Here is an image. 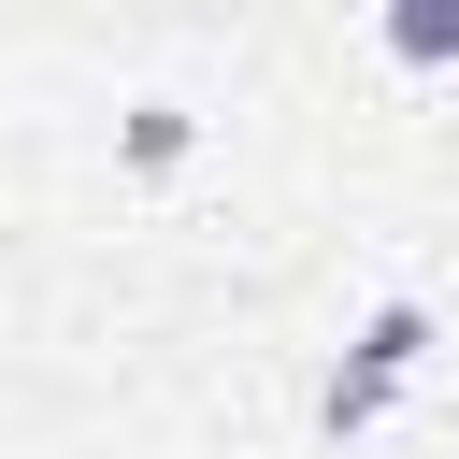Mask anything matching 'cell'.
I'll return each instance as SVG.
<instances>
[{
    "label": "cell",
    "instance_id": "1",
    "mask_svg": "<svg viewBox=\"0 0 459 459\" xmlns=\"http://www.w3.org/2000/svg\"><path fill=\"white\" fill-rule=\"evenodd\" d=\"M416 359H430V301H373V316H359V344H344V373H330V402H316V430H330V445H359V430L402 402V373H416Z\"/></svg>",
    "mask_w": 459,
    "mask_h": 459
},
{
    "label": "cell",
    "instance_id": "2",
    "mask_svg": "<svg viewBox=\"0 0 459 459\" xmlns=\"http://www.w3.org/2000/svg\"><path fill=\"white\" fill-rule=\"evenodd\" d=\"M387 57L402 72H445L459 57V0H387Z\"/></svg>",
    "mask_w": 459,
    "mask_h": 459
},
{
    "label": "cell",
    "instance_id": "3",
    "mask_svg": "<svg viewBox=\"0 0 459 459\" xmlns=\"http://www.w3.org/2000/svg\"><path fill=\"white\" fill-rule=\"evenodd\" d=\"M172 158H186V100H143L129 115V172H172Z\"/></svg>",
    "mask_w": 459,
    "mask_h": 459
}]
</instances>
